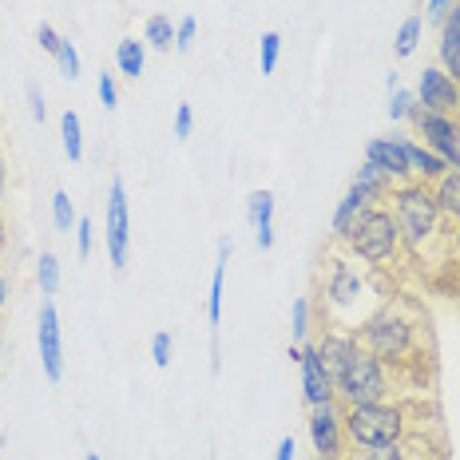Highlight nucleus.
<instances>
[{
	"instance_id": "1",
	"label": "nucleus",
	"mask_w": 460,
	"mask_h": 460,
	"mask_svg": "<svg viewBox=\"0 0 460 460\" xmlns=\"http://www.w3.org/2000/svg\"><path fill=\"white\" fill-rule=\"evenodd\" d=\"M353 338L366 353H373L385 366H405L413 361L417 341H420V310L409 298L381 302L366 322L353 330Z\"/></svg>"
},
{
	"instance_id": "2",
	"label": "nucleus",
	"mask_w": 460,
	"mask_h": 460,
	"mask_svg": "<svg viewBox=\"0 0 460 460\" xmlns=\"http://www.w3.org/2000/svg\"><path fill=\"white\" fill-rule=\"evenodd\" d=\"M381 305V294L373 290V282L349 258L333 251L325 258V286H322V318H330L333 330H358Z\"/></svg>"
},
{
	"instance_id": "3",
	"label": "nucleus",
	"mask_w": 460,
	"mask_h": 460,
	"mask_svg": "<svg viewBox=\"0 0 460 460\" xmlns=\"http://www.w3.org/2000/svg\"><path fill=\"white\" fill-rule=\"evenodd\" d=\"M393 218L401 226V243L413 254H425L433 243H440V207L433 199V187L420 183V179H409V183L393 187Z\"/></svg>"
},
{
	"instance_id": "4",
	"label": "nucleus",
	"mask_w": 460,
	"mask_h": 460,
	"mask_svg": "<svg viewBox=\"0 0 460 460\" xmlns=\"http://www.w3.org/2000/svg\"><path fill=\"white\" fill-rule=\"evenodd\" d=\"M341 243L361 266L381 270V266H389L393 258L401 254V226H397V218H393V210L366 207L361 210V218L349 226V234H345Z\"/></svg>"
},
{
	"instance_id": "5",
	"label": "nucleus",
	"mask_w": 460,
	"mask_h": 460,
	"mask_svg": "<svg viewBox=\"0 0 460 460\" xmlns=\"http://www.w3.org/2000/svg\"><path fill=\"white\" fill-rule=\"evenodd\" d=\"M401 437H409V409L397 405V401L345 409V440L353 448H381Z\"/></svg>"
},
{
	"instance_id": "6",
	"label": "nucleus",
	"mask_w": 460,
	"mask_h": 460,
	"mask_svg": "<svg viewBox=\"0 0 460 460\" xmlns=\"http://www.w3.org/2000/svg\"><path fill=\"white\" fill-rule=\"evenodd\" d=\"M333 389H338V401L345 409L349 405H377V401H389V373L385 361H377L373 353L358 349L345 358V366L333 373Z\"/></svg>"
},
{
	"instance_id": "7",
	"label": "nucleus",
	"mask_w": 460,
	"mask_h": 460,
	"mask_svg": "<svg viewBox=\"0 0 460 460\" xmlns=\"http://www.w3.org/2000/svg\"><path fill=\"white\" fill-rule=\"evenodd\" d=\"M305 429H310L314 453L322 460H345V405H338V401L310 405Z\"/></svg>"
},
{
	"instance_id": "8",
	"label": "nucleus",
	"mask_w": 460,
	"mask_h": 460,
	"mask_svg": "<svg viewBox=\"0 0 460 460\" xmlns=\"http://www.w3.org/2000/svg\"><path fill=\"white\" fill-rule=\"evenodd\" d=\"M425 139V147L440 155L453 171H460V123L456 115H440V111H420V119L413 123Z\"/></svg>"
},
{
	"instance_id": "9",
	"label": "nucleus",
	"mask_w": 460,
	"mask_h": 460,
	"mask_svg": "<svg viewBox=\"0 0 460 460\" xmlns=\"http://www.w3.org/2000/svg\"><path fill=\"white\" fill-rule=\"evenodd\" d=\"M103 243H108L111 266H115V270H123V266H128V243H131V218H128V190H123V179H115V183H111Z\"/></svg>"
},
{
	"instance_id": "10",
	"label": "nucleus",
	"mask_w": 460,
	"mask_h": 460,
	"mask_svg": "<svg viewBox=\"0 0 460 460\" xmlns=\"http://www.w3.org/2000/svg\"><path fill=\"white\" fill-rule=\"evenodd\" d=\"M417 103L420 111H440V115H453L456 111V95H460V84L448 75L440 64H429L420 68L417 75Z\"/></svg>"
},
{
	"instance_id": "11",
	"label": "nucleus",
	"mask_w": 460,
	"mask_h": 460,
	"mask_svg": "<svg viewBox=\"0 0 460 460\" xmlns=\"http://www.w3.org/2000/svg\"><path fill=\"white\" fill-rule=\"evenodd\" d=\"M302 393H305V405H325V401H338V389H333V373L325 366L318 345H305L302 341Z\"/></svg>"
},
{
	"instance_id": "12",
	"label": "nucleus",
	"mask_w": 460,
	"mask_h": 460,
	"mask_svg": "<svg viewBox=\"0 0 460 460\" xmlns=\"http://www.w3.org/2000/svg\"><path fill=\"white\" fill-rule=\"evenodd\" d=\"M40 361H44V373L48 381H60L64 377V341H60V318H56V305L44 302L40 305Z\"/></svg>"
},
{
	"instance_id": "13",
	"label": "nucleus",
	"mask_w": 460,
	"mask_h": 460,
	"mask_svg": "<svg viewBox=\"0 0 460 460\" xmlns=\"http://www.w3.org/2000/svg\"><path fill=\"white\" fill-rule=\"evenodd\" d=\"M366 163H373V167L381 171V175L389 179L393 187H401V183H409V163H405V155H401V147H397V139H369L366 143Z\"/></svg>"
},
{
	"instance_id": "14",
	"label": "nucleus",
	"mask_w": 460,
	"mask_h": 460,
	"mask_svg": "<svg viewBox=\"0 0 460 460\" xmlns=\"http://www.w3.org/2000/svg\"><path fill=\"white\" fill-rule=\"evenodd\" d=\"M393 139H397L401 155H405V163H409V175L420 179V183H429V187H433L437 179L448 171V163L440 159V155H433V151H429V147H420V143L405 139V136H393Z\"/></svg>"
},
{
	"instance_id": "15",
	"label": "nucleus",
	"mask_w": 460,
	"mask_h": 460,
	"mask_svg": "<svg viewBox=\"0 0 460 460\" xmlns=\"http://www.w3.org/2000/svg\"><path fill=\"white\" fill-rule=\"evenodd\" d=\"M437 56H440V68H445V72L460 84V16H456V4L448 8V16L440 21Z\"/></svg>"
},
{
	"instance_id": "16",
	"label": "nucleus",
	"mask_w": 460,
	"mask_h": 460,
	"mask_svg": "<svg viewBox=\"0 0 460 460\" xmlns=\"http://www.w3.org/2000/svg\"><path fill=\"white\" fill-rule=\"evenodd\" d=\"M433 453H425V437L420 433H409L393 445H381V448H358L353 460H429Z\"/></svg>"
},
{
	"instance_id": "17",
	"label": "nucleus",
	"mask_w": 460,
	"mask_h": 460,
	"mask_svg": "<svg viewBox=\"0 0 460 460\" xmlns=\"http://www.w3.org/2000/svg\"><path fill=\"white\" fill-rule=\"evenodd\" d=\"M226 262H230V238H218L215 251V274H210V298H207V318L218 333V322H223V282H226Z\"/></svg>"
},
{
	"instance_id": "18",
	"label": "nucleus",
	"mask_w": 460,
	"mask_h": 460,
	"mask_svg": "<svg viewBox=\"0 0 460 460\" xmlns=\"http://www.w3.org/2000/svg\"><path fill=\"white\" fill-rule=\"evenodd\" d=\"M366 207H369V203H366V195H361L358 187H349V190H345V195H341L338 210H333V223H330V230H333V238H338V243H341L345 234H349V226L358 223V218H361V210H366Z\"/></svg>"
},
{
	"instance_id": "19",
	"label": "nucleus",
	"mask_w": 460,
	"mask_h": 460,
	"mask_svg": "<svg viewBox=\"0 0 460 460\" xmlns=\"http://www.w3.org/2000/svg\"><path fill=\"white\" fill-rule=\"evenodd\" d=\"M318 349H322V358H325V366H330V373H338L345 366V358L358 349V338H353L349 330H330L318 341Z\"/></svg>"
},
{
	"instance_id": "20",
	"label": "nucleus",
	"mask_w": 460,
	"mask_h": 460,
	"mask_svg": "<svg viewBox=\"0 0 460 460\" xmlns=\"http://www.w3.org/2000/svg\"><path fill=\"white\" fill-rule=\"evenodd\" d=\"M353 187H358L361 195H366V203H369V207H377L381 199H389V195H393V183H389L385 175H381L377 167H373V163H361L358 175H353Z\"/></svg>"
},
{
	"instance_id": "21",
	"label": "nucleus",
	"mask_w": 460,
	"mask_h": 460,
	"mask_svg": "<svg viewBox=\"0 0 460 460\" xmlns=\"http://www.w3.org/2000/svg\"><path fill=\"white\" fill-rule=\"evenodd\" d=\"M433 199L445 218H456L460 223V171H445V175L433 183Z\"/></svg>"
},
{
	"instance_id": "22",
	"label": "nucleus",
	"mask_w": 460,
	"mask_h": 460,
	"mask_svg": "<svg viewBox=\"0 0 460 460\" xmlns=\"http://www.w3.org/2000/svg\"><path fill=\"white\" fill-rule=\"evenodd\" d=\"M115 64H119V72L128 75V80H136V75H143V64H147V44L136 40V36L119 40V48H115Z\"/></svg>"
},
{
	"instance_id": "23",
	"label": "nucleus",
	"mask_w": 460,
	"mask_h": 460,
	"mask_svg": "<svg viewBox=\"0 0 460 460\" xmlns=\"http://www.w3.org/2000/svg\"><path fill=\"white\" fill-rule=\"evenodd\" d=\"M143 44L159 48V52L175 48V24H171L167 16H147V24H143Z\"/></svg>"
},
{
	"instance_id": "24",
	"label": "nucleus",
	"mask_w": 460,
	"mask_h": 460,
	"mask_svg": "<svg viewBox=\"0 0 460 460\" xmlns=\"http://www.w3.org/2000/svg\"><path fill=\"white\" fill-rule=\"evenodd\" d=\"M60 139H64V155L72 163H80L84 155V136H80V115L75 111H64L60 115Z\"/></svg>"
},
{
	"instance_id": "25",
	"label": "nucleus",
	"mask_w": 460,
	"mask_h": 460,
	"mask_svg": "<svg viewBox=\"0 0 460 460\" xmlns=\"http://www.w3.org/2000/svg\"><path fill=\"white\" fill-rule=\"evenodd\" d=\"M389 119H393V123H401V119L417 123V119H420V103H417V95H413V92H405V88L389 92Z\"/></svg>"
},
{
	"instance_id": "26",
	"label": "nucleus",
	"mask_w": 460,
	"mask_h": 460,
	"mask_svg": "<svg viewBox=\"0 0 460 460\" xmlns=\"http://www.w3.org/2000/svg\"><path fill=\"white\" fill-rule=\"evenodd\" d=\"M36 278H40V294H48V298L60 290V258H56L52 251L40 254V262H36Z\"/></svg>"
},
{
	"instance_id": "27",
	"label": "nucleus",
	"mask_w": 460,
	"mask_h": 460,
	"mask_svg": "<svg viewBox=\"0 0 460 460\" xmlns=\"http://www.w3.org/2000/svg\"><path fill=\"white\" fill-rule=\"evenodd\" d=\"M246 218H251V226H262L274 218V195L270 190H254V195H246Z\"/></svg>"
},
{
	"instance_id": "28",
	"label": "nucleus",
	"mask_w": 460,
	"mask_h": 460,
	"mask_svg": "<svg viewBox=\"0 0 460 460\" xmlns=\"http://www.w3.org/2000/svg\"><path fill=\"white\" fill-rule=\"evenodd\" d=\"M420 28H425V24H420V16H409V21L397 28V44H393V52H397L401 60L417 52V44H420Z\"/></svg>"
},
{
	"instance_id": "29",
	"label": "nucleus",
	"mask_w": 460,
	"mask_h": 460,
	"mask_svg": "<svg viewBox=\"0 0 460 460\" xmlns=\"http://www.w3.org/2000/svg\"><path fill=\"white\" fill-rule=\"evenodd\" d=\"M310 314H314L310 298H294V310H290V330H294V345H302V341H305V330H310Z\"/></svg>"
},
{
	"instance_id": "30",
	"label": "nucleus",
	"mask_w": 460,
	"mask_h": 460,
	"mask_svg": "<svg viewBox=\"0 0 460 460\" xmlns=\"http://www.w3.org/2000/svg\"><path fill=\"white\" fill-rule=\"evenodd\" d=\"M52 218H56V226L60 230H72L80 218H75V210H72V199H68V190H56L52 195Z\"/></svg>"
},
{
	"instance_id": "31",
	"label": "nucleus",
	"mask_w": 460,
	"mask_h": 460,
	"mask_svg": "<svg viewBox=\"0 0 460 460\" xmlns=\"http://www.w3.org/2000/svg\"><path fill=\"white\" fill-rule=\"evenodd\" d=\"M278 56H282V36L266 32L262 36V75H270L278 68Z\"/></svg>"
},
{
	"instance_id": "32",
	"label": "nucleus",
	"mask_w": 460,
	"mask_h": 460,
	"mask_svg": "<svg viewBox=\"0 0 460 460\" xmlns=\"http://www.w3.org/2000/svg\"><path fill=\"white\" fill-rule=\"evenodd\" d=\"M56 64H60V72L68 75V80H75L80 75V52L72 48V40H60V52H56Z\"/></svg>"
},
{
	"instance_id": "33",
	"label": "nucleus",
	"mask_w": 460,
	"mask_h": 460,
	"mask_svg": "<svg viewBox=\"0 0 460 460\" xmlns=\"http://www.w3.org/2000/svg\"><path fill=\"white\" fill-rule=\"evenodd\" d=\"M171 349H175V345H171V333H155V338H151V361H155L159 369L171 366Z\"/></svg>"
},
{
	"instance_id": "34",
	"label": "nucleus",
	"mask_w": 460,
	"mask_h": 460,
	"mask_svg": "<svg viewBox=\"0 0 460 460\" xmlns=\"http://www.w3.org/2000/svg\"><path fill=\"white\" fill-rule=\"evenodd\" d=\"M195 16H183V21L175 24V48L179 52H190V44H195Z\"/></svg>"
},
{
	"instance_id": "35",
	"label": "nucleus",
	"mask_w": 460,
	"mask_h": 460,
	"mask_svg": "<svg viewBox=\"0 0 460 460\" xmlns=\"http://www.w3.org/2000/svg\"><path fill=\"white\" fill-rule=\"evenodd\" d=\"M100 100H103V108H119V88H115V75L111 72H100Z\"/></svg>"
},
{
	"instance_id": "36",
	"label": "nucleus",
	"mask_w": 460,
	"mask_h": 460,
	"mask_svg": "<svg viewBox=\"0 0 460 460\" xmlns=\"http://www.w3.org/2000/svg\"><path fill=\"white\" fill-rule=\"evenodd\" d=\"M92 218L88 215H84L80 218V223H75V251H80V258H88L92 254Z\"/></svg>"
},
{
	"instance_id": "37",
	"label": "nucleus",
	"mask_w": 460,
	"mask_h": 460,
	"mask_svg": "<svg viewBox=\"0 0 460 460\" xmlns=\"http://www.w3.org/2000/svg\"><path fill=\"white\" fill-rule=\"evenodd\" d=\"M60 40H64V36H56V28L52 24H40V28H36V44H40L44 48V52H60Z\"/></svg>"
},
{
	"instance_id": "38",
	"label": "nucleus",
	"mask_w": 460,
	"mask_h": 460,
	"mask_svg": "<svg viewBox=\"0 0 460 460\" xmlns=\"http://www.w3.org/2000/svg\"><path fill=\"white\" fill-rule=\"evenodd\" d=\"M190 128H195L190 103H179V111H175V136H179V139H187V136H190Z\"/></svg>"
},
{
	"instance_id": "39",
	"label": "nucleus",
	"mask_w": 460,
	"mask_h": 460,
	"mask_svg": "<svg viewBox=\"0 0 460 460\" xmlns=\"http://www.w3.org/2000/svg\"><path fill=\"white\" fill-rule=\"evenodd\" d=\"M28 103H32V119H36V123H44V115H48V108H44V92L36 88L32 80H28Z\"/></svg>"
},
{
	"instance_id": "40",
	"label": "nucleus",
	"mask_w": 460,
	"mask_h": 460,
	"mask_svg": "<svg viewBox=\"0 0 460 460\" xmlns=\"http://www.w3.org/2000/svg\"><path fill=\"white\" fill-rule=\"evenodd\" d=\"M254 243H258V251H270V246H274V223L254 226Z\"/></svg>"
},
{
	"instance_id": "41",
	"label": "nucleus",
	"mask_w": 460,
	"mask_h": 460,
	"mask_svg": "<svg viewBox=\"0 0 460 460\" xmlns=\"http://www.w3.org/2000/svg\"><path fill=\"white\" fill-rule=\"evenodd\" d=\"M456 4V0H429V21H445V16H448V8H453Z\"/></svg>"
},
{
	"instance_id": "42",
	"label": "nucleus",
	"mask_w": 460,
	"mask_h": 460,
	"mask_svg": "<svg viewBox=\"0 0 460 460\" xmlns=\"http://www.w3.org/2000/svg\"><path fill=\"white\" fill-rule=\"evenodd\" d=\"M294 453H298L294 437H282V440H278V453H274V460H294Z\"/></svg>"
},
{
	"instance_id": "43",
	"label": "nucleus",
	"mask_w": 460,
	"mask_h": 460,
	"mask_svg": "<svg viewBox=\"0 0 460 460\" xmlns=\"http://www.w3.org/2000/svg\"><path fill=\"white\" fill-rule=\"evenodd\" d=\"M4 187H8V163L0 159V199H4Z\"/></svg>"
},
{
	"instance_id": "44",
	"label": "nucleus",
	"mask_w": 460,
	"mask_h": 460,
	"mask_svg": "<svg viewBox=\"0 0 460 460\" xmlns=\"http://www.w3.org/2000/svg\"><path fill=\"white\" fill-rule=\"evenodd\" d=\"M4 305H8V278L0 274V310H4Z\"/></svg>"
},
{
	"instance_id": "45",
	"label": "nucleus",
	"mask_w": 460,
	"mask_h": 460,
	"mask_svg": "<svg viewBox=\"0 0 460 460\" xmlns=\"http://www.w3.org/2000/svg\"><path fill=\"white\" fill-rule=\"evenodd\" d=\"M4 246H8V230H4V218H0V254H4Z\"/></svg>"
},
{
	"instance_id": "46",
	"label": "nucleus",
	"mask_w": 460,
	"mask_h": 460,
	"mask_svg": "<svg viewBox=\"0 0 460 460\" xmlns=\"http://www.w3.org/2000/svg\"><path fill=\"white\" fill-rule=\"evenodd\" d=\"M453 246H456V254H460V226H456V238H453Z\"/></svg>"
},
{
	"instance_id": "47",
	"label": "nucleus",
	"mask_w": 460,
	"mask_h": 460,
	"mask_svg": "<svg viewBox=\"0 0 460 460\" xmlns=\"http://www.w3.org/2000/svg\"><path fill=\"white\" fill-rule=\"evenodd\" d=\"M456 123H460V95H456Z\"/></svg>"
},
{
	"instance_id": "48",
	"label": "nucleus",
	"mask_w": 460,
	"mask_h": 460,
	"mask_svg": "<svg viewBox=\"0 0 460 460\" xmlns=\"http://www.w3.org/2000/svg\"><path fill=\"white\" fill-rule=\"evenodd\" d=\"M84 460H100V456H95V453H88V456H84Z\"/></svg>"
},
{
	"instance_id": "49",
	"label": "nucleus",
	"mask_w": 460,
	"mask_h": 460,
	"mask_svg": "<svg viewBox=\"0 0 460 460\" xmlns=\"http://www.w3.org/2000/svg\"><path fill=\"white\" fill-rule=\"evenodd\" d=\"M456 16H460V0H456Z\"/></svg>"
}]
</instances>
